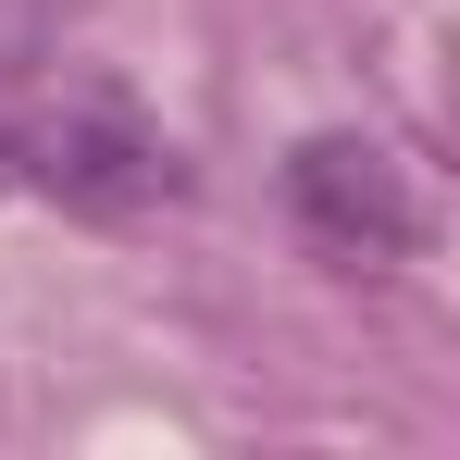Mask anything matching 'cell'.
Here are the masks:
<instances>
[{"mask_svg":"<svg viewBox=\"0 0 460 460\" xmlns=\"http://www.w3.org/2000/svg\"><path fill=\"white\" fill-rule=\"evenodd\" d=\"M287 199H299L311 236H336V249H411L423 236V199H411V174L374 150V137H311L287 162Z\"/></svg>","mask_w":460,"mask_h":460,"instance_id":"1","label":"cell"},{"mask_svg":"<svg viewBox=\"0 0 460 460\" xmlns=\"http://www.w3.org/2000/svg\"><path fill=\"white\" fill-rule=\"evenodd\" d=\"M50 174H63L75 199H100V212H125V199H150V187H174V174H162V150H137L125 125H75V137L50 150Z\"/></svg>","mask_w":460,"mask_h":460,"instance_id":"2","label":"cell"},{"mask_svg":"<svg viewBox=\"0 0 460 460\" xmlns=\"http://www.w3.org/2000/svg\"><path fill=\"white\" fill-rule=\"evenodd\" d=\"M0 187H13V137H0Z\"/></svg>","mask_w":460,"mask_h":460,"instance_id":"3","label":"cell"}]
</instances>
